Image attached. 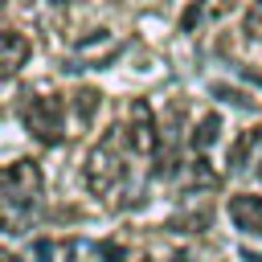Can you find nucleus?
I'll return each instance as SVG.
<instances>
[{
	"label": "nucleus",
	"mask_w": 262,
	"mask_h": 262,
	"mask_svg": "<svg viewBox=\"0 0 262 262\" xmlns=\"http://www.w3.org/2000/svg\"><path fill=\"white\" fill-rule=\"evenodd\" d=\"M123 135H127V147L139 151V156H151V151L160 147V127H156V115H151V106H147L143 98H135V102L127 106V127H123Z\"/></svg>",
	"instance_id": "20e7f679"
},
{
	"label": "nucleus",
	"mask_w": 262,
	"mask_h": 262,
	"mask_svg": "<svg viewBox=\"0 0 262 262\" xmlns=\"http://www.w3.org/2000/svg\"><path fill=\"white\" fill-rule=\"evenodd\" d=\"M41 184H45V176H41V168H37L33 160H12V164L0 168V192H4V196H16V201L37 205Z\"/></svg>",
	"instance_id": "7ed1b4c3"
},
{
	"label": "nucleus",
	"mask_w": 262,
	"mask_h": 262,
	"mask_svg": "<svg viewBox=\"0 0 262 262\" xmlns=\"http://www.w3.org/2000/svg\"><path fill=\"white\" fill-rule=\"evenodd\" d=\"M217 135H221V119L209 111V115H201V123L192 127L188 143H192V151H205V147H213V143H217Z\"/></svg>",
	"instance_id": "9b49d317"
},
{
	"label": "nucleus",
	"mask_w": 262,
	"mask_h": 262,
	"mask_svg": "<svg viewBox=\"0 0 262 262\" xmlns=\"http://www.w3.org/2000/svg\"><path fill=\"white\" fill-rule=\"evenodd\" d=\"M98 254H102L106 262H123V258H127V250H123V246H115V242H102V246H98Z\"/></svg>",
	"instance_id": "2eb2a0df"
},
{
	"label": "nucleus",
	"mask_w": 262,
	"mask_h": 262,
	"mask_svg": "<svg viewBox=\"0 0 262 262\" xmlns=\"http://www.w3.org/2000/svg\"><path fill=\"white\" fill-rule=\"evenodd\" d=\"M262 147V127H246V131H237V139L229 143V168H246L250 164V156Z\"/></svg>",
	"instance_id": "1a4fd4ad"
},
{
	"label": "nucleus",
	"mask_w": 262,
	"mask_h": 262,
	"mask_svg": "<svg viewBox=\"0 0 262 262\" xmlns=\"http://www.w3.org/2000/svg\"><path fill=\"white\" fill-rule=\"evenodd\" d=\"M98 106H102V94H98L94 86H78V90H74V115H78V123H82V127H86V123H94Z\"/></svg>",
	"instance_id": "9d476101"
},
{
	"label": "nucleus",
	"mask_w": 262,
	"mask_h": 262,
	"mask_svg": "<svg viewBox=\"0 0 262 262\" xmlns=\"http://www.w3.org/2000/svg\"><path fill=\"white\" fill-rule=\"evenodd\" d=\"M29 221H33V205L0 192V229H4V233H25Z\"/></svg>",
	"instance_id": "6e6552de"
},
{
	"label": "nucleus",
	"mask_w": 262,
	"mask_h": 262,
	"mask_svg": "<svg viewBox=\"0 0 262 262\" xmlns=\"http://www.w3.org/2000/svg\"><path fill=\"white\" fill-rule=\"evenodd\" d=\"M123 143H127V135H123V127H111L94 147H90V156H86V164H82V180H86V192H94V196H106L119 180H123Z\"/></svg>",
	"instance_id": "f257e3e1"
},
{
	"label": "nucleus",
	"mask_w": 262,
	"mask_h": 262,
	"mask_svg": "<svg viewBox=\"0 0 262 262\" xmlns=\"http://www.w3.org/2000/svg\"><path fill=\"white\" fill-rule=\"evenodd\" d=\"M0 262H20V254H12V250H4V246H0Z\"/></svg>",
	"instance_id": "dca6fc26"
},
{
	"label": "nucleus",
	"mask_w": 262,
	"mask_h": 262,
	"mask_svg": "<svg viewBox=\"0 0 262 262\" xmlns=\"http://www.w3.org/2000/svg\"><path fill=\"white\" fill-rule=\"evenodd\" d=\"M0 4H4V0H0Z\"/></svg>",
	"instance_id": "a211bd4d"
},
{
	"label": "nucleus",
	"mask_w": 262,
	"mask_h": 262,
	"mask_svg": "<svg viewBox=\"0 0 262 262\" xmlns=\"http://www.w3.org/2000/svg\"><path fill=\"white\" fill-rule=\"evenodd\" d=\"M242 33H246L250 41H262V0H254V4L246 8V20H242Z\"/></svg>",
	"instance_id": "ddd939ff"
},
{
	"label": "nucleus",
	"mask_w": 262,
	"mask_h": 262,
	"mask_svg": "<svg viewBox=\"0 0 262 262\" xmlns=\"http://www.w3.org/2000/svg\"><path fill=\"white\" fill-rule=\"evenodd\" d=\"M143 262H151V258H143Z\"/></svg>",
	"instance_id": "f3484780"
},
{
	"label": "nucleus",
	"mask_w": 262,
	"mask_h": 262,
	"mask_svg": "<svg viewBox=\"0 0 262 262\" xmlns=\"http://www.w3.org/2000/svg\"><path fill=\"white\" fill-rule=\"evenodd\" d=\"M20 119H25V131L37 143H61V135H66V102L57 94H33V98H25Z\"/></svg>",
	"instance_id": "f03ea898"
},
{
	"label": "nucleus",
	"mask_w": 262,
	"mask_h": 262,
	"mask_svg": "<svg viewBox=\"0 0 262 262\" xmlns=\"http://www.w3.org/2000/svg\"><path fill=\"white\" fill-rule=\"evenodd\" d=\"M217 180H221V176L209 168L205 156H196V160L188 164V184H192V188H217Z\"/></svg>",
	"instance_id": "f8f14e48"
},
{
	"label": "nucleus",
	"mask_w": 262,
	"mask_h": 262,
	"mask_svg": "<svg viewBox=\"0 0 262 262\" xmlns=\"http://www.w3.org/2000/svg\"><path fill=\"white\" fill-rule=\"evenodd\" d=\"M192 4L201 8V16H225L233 8V0H192Z\"/></svg>",
	"instance_id": "4468645a"
},
{
	"label": "nucleus",
	"mask_w": 262,
	"mask_h": 262,
	"mask_svg": "<svg viewBox=\"0 0 262 262\" xmlns=\"http://www.w3.org/2000/svg\"><path fill=\"white\" fill-rule=\"evenodd\" d=\"M29 53H33V45H29L25 33H16V29H0V82L16 78V74L25 70V61H29Z\"/></svg>",
	"instance_id": "39448f33"
},
{
	"label": "nucleus",
	"mask_w": 262,
	"mask_h": 262,
	"mask_svg": "<svg viewBox=\"0 0 262 262\" xmlns=\"http://www.w3.org/2000/svg\"><path fill=\"white\" fill-rule=\"evenodd\" d=\"M229 221L242 233H262V196H254V192L229 196Z\"/></svg>",
	"instance_id": "423d86ee"
},
{
	"label": "nucleus",
	"mask_w": 262,
	"mask_h": 262,
	"mask_svg": "<svg viewBox=\"0 0 262 262\" xmlns=\"http://www.w3.org/2000/svg\"><path fill=\"white\" fill-rule=\"evenodd\" d=\"M119 53V41L106 33V29H98L94 37H86L82 45H78V61L82 66H102V61H111Z\"/></svg>",
	"instance_id": "0eeeda50"
}]
</instances>
